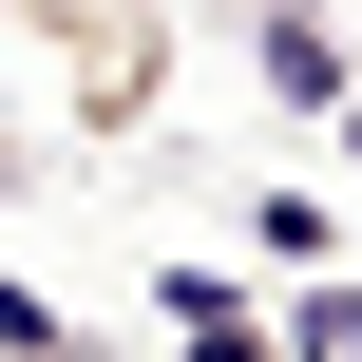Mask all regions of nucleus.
<instances>
[{
	"label": "nucleus",
	"instance_id": "obj_1",
	"mask_svg": "<svg viewBox=\"0 0 362 362\" xmlns=\"http://www.w3.org/2000/svg\"><path fill=\"white\" fill-rule=\"evenodd\" d=\"M19 57H57L76 134H134L153 76H172V19H153V0H19Z\"/></svg>",
	"mask_w": 362,
	"mask_h": 362
},
{
	"label": "nucleus",
	"instance_id": "obj_2",
	"mask_svg": "<svg viewBox=\"0 0 362 362\" xmlns=\"http://www.w3.org/2000/svg\"><path fill=\"white\" fill-rule=\"evenodd\" d=\"M134 305H153V325H172V362H286V305H248V286H229V267H153V286H134Z\"/></svg>",
	"mask_w": 362,
	"mask_h": 362
},
{
	"label": "nucleus",
	"instance_id": "obj_3",
	"mask_svg": "<svg viewBox=\"0 0 362 362\" xmlns=\"http://www.w3.org/2000/svg\"><path fill=\"white\" fill-rule=\"evenodd\" d=\"M286 362H362V286H305L286 305Z\"/></svg>",
	"mask_w": 362,
	"mask_h": 362
},
{
	"label": "nucleus",
	"instance_id": "obj_4",
	"mask_svg": "<svg viewBox=\"0 0 362 362\" xmlns=\"http://www.w3.org/2000/svg\"><path fill=\"white\" fill-rule=\"evenodd\" d=\"M344 172H362V115H344Z\"/></svg>",
	"mask_w": 362,
	"mask_h": 362
}]
</instances>
